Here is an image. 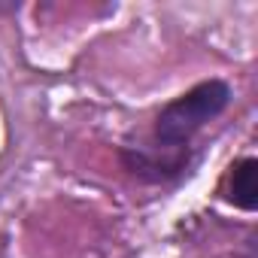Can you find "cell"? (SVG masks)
Segmentation results:
<instances>
[{"label": "cell", "mask_w": 258, "mask_h": 258, "mask_svg": "<svg viewBox=\"0 0 258 258\" xmlns=\"http://www.w3.org/2000/svg\"><path fill=\"white\" fill-rule=\"evenodd\" d=\"M228 201H234L243 210H255V204H258V161L255 158H243L231 167Z\"/></svg>", "instance_id": "obj_2"}, {"label": "cell", "mask_w": 258, "mask_h": 258, "mask_svg": "<svg viewBox=\"0 0 258 258\" xmlns=\"http://www.w3.org/2000/svg\"><path fill=\"white\" fill-rule=\"evenodd\" d=\"M231 100V88L219 79H210V82H201L198 88H191L188 94L176 97L173 103H167L155 121V137L158 143L170 146V149H179L182 143L191 140L195 131L216 118Z\"/></svg>", "instance_id": "obj_1"}, {"label": "cell", "mask_w": 258, "mask_h": 258, "mask_svg": "<svg viewBox=\"0 0 258 258\" xmlns=\"http://www.w3.org/2000/svg\"><path fill=\"white\" fill-rule=\"evenodd\" d=\"M124 164L131 167L137 176L146 179H164L170 173L185 170V155H170V158H158V155H146V152H124Z\"/></svg>", "instance_id": "obj_3"}]
</instances>
